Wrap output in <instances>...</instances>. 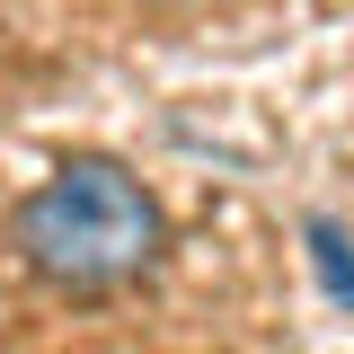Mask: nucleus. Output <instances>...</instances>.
I'll list each match as a JSON object with an SVG mask.
<instances>
[{"mask_svg": "<svg viewBox=\"0 0 354 354\" xmlns=\"http://www.w3.org/2000/svg\"><path fill=\"white\" fill-rule=\"evenodd\" d=\"M301 230H310V266H319V283H328V292L354 310V239H346V230H337L328 213H310Z\"/></svg>", "mask_w": 354, "mask_h": 354, "instance_id": "nucleus-2", "label": "nucleus"}, {"mask_svg": "<svg viewBox=\"0 0 354 354\" xmlns=\"http://www.w3.org/2000/svg\"><path fill=\"white\" fill-rule=\"evenodd\" d=\"M9 239H18V266L36 274L44 292H71V301H115L133 292L160 248H169V221L151 204V186L106 160V151H80L62 169L18 195L9 213Z\"/></svg>", "mask_w": 354, "mask_h": 354, "instance_id": "nucleus-1", "label": "nucleus"}]
</instances>
